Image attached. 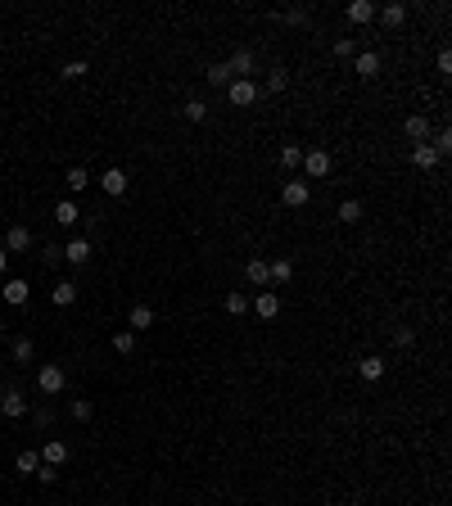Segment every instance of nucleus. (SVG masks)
Listing matches in <instances>:
<instances>
[{
    "label": "nucleus",
    "instance_id": "33",
    "mask_svg": "<svg viewBox=\"0 0 452 506\" xmlns=\"http://www.w3.org/2000/svg\"><path fill=\"white\" fill-rule=\"evenodd\" d=\"M290 87V73H285V68H271L267 73V91H285Z\"/></svg>",
    "mask_w": 452,
    "mask_h": 506
},
{
    "label": "nucleus",
    "instance_id": "1",
    "mask_svg": "<svg viewBox=\"0 0 452 506\" xmlns=\"http://www.w3.org/2000/svg\"><path fill=\"white\" fill-rule=\"evenodd\" d=\"M258 95H262V91H258V82H253V77H236V82L226 87V100H231L236 108H249Z\"/></svg>",
    "mask_w": 452,
    "mask_h": 506
},
{
    "label": "nucleus",
    "instance_id": "13",
    "mask_svg": "<svg viewBox=\"0 0 452 506\" xmlns=\"http://www.w3.org/2000/svg\"><path fill=\"white\" fill-rule=\"evenodd\" d=\"M50 303H54V308H73V303H77V285H73V280H59V285L50 290Z\"/></svg>",
    "mask_w": 452,
    "mask_h": 506
},
{
    "label": "nucleus",
    "instance_id": "38",
    "mask_svg": "<svg viewBox=\"0 0 452 506\" xmlns=\"http://www.w3.org/2000/svg\"><path fill=\"white\" fill-rule=\"evenodd\" d=\"M36 479H41V484H54V479H59V470H54V465H36Z\"/></svg>",
    "mask_w": 452,
    "mask_h": 506
},
{
    "label": "nucleus",
    "instance_id": "10",
    "mask_svg": "<svg viewBox=\"0 0 452 506\" xmlns=\"http://www.w3.org/2000/svg\"><path fill=\"white\" fill-rule=\"evenodd\" d=\"M411 163H416V168H425V172H430V168H439V154H434V145H430V140L411 145Z\"/></svg>",
    "mask_w": 452,
    "mask_h": 506
},
{
    "label": "nucleus",
    "instance_id": "18",
    "mask_svg": "<svg viewBox=\"0 0 452 506\" xmlns=\"http://www.w3.org/2000/svg\"><path fill=\"white\" fill-rule=\"evenodd\" d=\"M353 73H357V77H376V73H380V54H376V50L357 54V59H353Z\"/></svg>",
    "mask_w": 452,
    "mask_h": 506
},
{
    "label": "nucleus",
    "instance_id": "43",
    "mask_svg": "<svg viewBox=\"0 0 452 506\" xmlns=\"http://www.w3.org/2000/svg\"><path fill=\"white\" fill-rule=\"evenodd\" d=\"M0 334H5V321H0Z\"/></svg>",
    "mask_w": 452,
    "mask_h": 506
},
{
    "label": "nucleus",
    "instance_id": "8",
    "mask_svg": "<svg viewBox=\"0 0 452 506\" xmlns=\"http://www.w3.org/2000/svg\"><path fill=\"white\" fill-rule=\"evenodd\" d=\"M127 321H131V334H140V330H150V325H154V308H150V303H131V312H127Z\"/></svg>",
    "mask_w": 452,
    "mask_h": 506
},
{
    "label": "nucleus",
    "instance_id": "15",
    "mask_svg": "<svg viewBox=\"0 0 452 506\" xmlns=\"http://www.w3.org/2000/svg\"><path fill=\"white\" fill-rule=\"evenodd\" d=\"M403 131H407V136L420 145V140H430V118H425V113H411V118L403 122Z\"/></svg>",
    "mask_w": 452,
    "mask_h": 506
},
{
    "label": "nucleus",
    "instance_id": "24",
    "mask_svg": "<svg viewBox=\"0 0 452 506\" xmlns=\"http://www.w3.org/2000/svg\"><path fill=\"white\" fill-rule=\"evenodd\" d=\"M64 181H68V190H87V185H91V172H87V168H68V172H64Z\"/></svg>",
    "mask_w": 452,
    "mask_h": 506
},
{
    "label": "nucleus",
    "instance_id": "7",
    "mask_svg": "<svg viewBox=\"0 0 452 506\" xmlns=\"http://www.w3.org/2000/svg\"><path fill=\"white\" fill-rule=\"evenodd\" d=\"M64 262H73V267H87V262H91V240H82V235L68 240V244H64Z\"/></svg>",
    "mask_w": 452,
    "mask_h": 506
},
{
    "label": "nucleus",
    "instance_id": "21",
    "mask_svg": "<svg viewBox=\"0 0 452 506\" xmlns=\"http://www.w3.org/2000/svg\"><path fill=\"white\" fill-rule=\"evenodd\" d=\"M5 303H14V308H23V303H27V280H5Z\"/></svg>",
    "mask_w": 452,
    "mask_h": 506
},
{
    "label": "nucleus",
    "instance_id": "36",
    "mask_svg": "<svg viewBox=\"0 0 452 506\" xmlns=\"http://www.w3.org/2000/svg\"><path fill=\"white\" fill-rule=\"evenodd\" d=\"M280 23H285V27H303L308 14H303V10H285V14H280Z\"/></svg>",
    "mask_w": 452,
    "mask_h": 506
},
{
    "label": "nucleus",
    "instance_id": "12",
    "mask_svg": "<svg viewBox=\"0 0 452 506\" xmlns=\"http://www.w3.org/2000/svg\"><path fill=\"white\" fill-rule=\"evenodd\" d=\"M348 23H353V27H362V23H371L376 19V5H371V0H353V5H348Z\"/></svg>",
    "mask_w": 452,
    "mask_h": 506
},
{
    "label": "nucleus",
    "instance_id": "3",
    "mask_svg": "<svg viewBox=\"0 0 452 506\" xmlns=\"http://www.w3.org/2000/svg\"><path fill=\"white\" fill-rule=\"evenodd\" d=\"M0 244H5V253H27V249L36 244V235L27 227H10L5 231V240H0Z\"/></svg>",
    "mask_w": 452,
    "mask_h": 506
},
{
    "label": "nucleus",
    "instance_id": "31",
    "mask_svg": "<svg viewBox=\"0 0 452 506\" xmlns=\"http://www.w3.org/2000/svg\"><path fill=\"white\" fill-rule=\"evenodd\" d=\"M245 308H249V303H245V294H240V290L226 294V312H231V317H245Z\"/></svg>",
    "mask_w": 452,
    "mask_h": 506
},
{
    "label": "nucleus",
    "instance_id": "22",
    "mask_svg": "<svg viewBox=\"0 0 452 506\" xmlns=\"http://www.w3.org/2000/svg\"><path fill=\"white\" fill-rule=\"evenodd\" d=\"M267 271H271V280H276V285H290V280H294V262H290V258L267 262Z\"/></svg>",
    "mask_w": 452,
    "mask_h": 506
},
{
    "label": "nucleus",
    "instance_id": "37",
    "mask_svg": "<svg viewBox=\"0 0 452 506\" xmlns=\"http://www.w3.org/2000/svg\"><path fill=\"white\" fill-rule=\"evenodd\" d=\"M41 258L54 267V262H64V249H59V244H45V249H41Z\"/></svg>",
    "mask_w": 452,
    "mask_h": 506
},
{
    "label": "nucleus",
    "instance_id": "6",
    "mask_svg": "<svg viewBox=\"0 0 452 506\" xmlns=\"http://www.w3.org/2000/svg\"><path fill=\"white\" fill-rule=\"evenodd\" d=\"M0 411L10 420H23L27 416V398H23V389H5V398H0Z\"/></svg>",
    "mask_w": 452,
    "mask_h": 506
},
{
    "label": "nucleus",
    "instance_id": "16",
    "mask_svg": "<svg viewBox=\"0 0 452 506\" xmlns=\"http://www.w3.org/2000/svg\"><path fill=\"white\" fill-rule=\"evenodd\" d=\"M41 461H45V465H64V461H68V443H64V439H50V443L41 448Z\"/></svg>",
    "mask_w": 452,
    "mask_h": 506
},
{
    "label": "nucleus",
    "instance_id": "2",
    "mask_svg": "<svg viewBox=\"0 0 452 506\" xmlns=\"http://www.w3.org/2000/svg\"><path fill=\"white\" fill-rule=\"evenodd\" d=\"M64 384H68V376H64V367H41L36 371V389H41V393H64Z\"/></svg>",
    "mask_w": 452,
    "mask_h": 506
},
{
    "label": "nucleus",
    "instance_id": "42",
    "mask_svg": "<svg viewBox=\"0 0 452 506\" xmlns=\"http://www.w3.org/2000/svg\"><path fill=\"white\" fill-rule=\"evenodd\" d=\"M5 267H10V253H5V244H0V280H5Z\"/></svg>",
    "mask_w": 452,
    "mask_h": 506
},
{
    "label": "nucleus",
    "instance_id": "19",
    "mask_svg": "<svg viewBox=\"0 0 452 506\" xmlns=\"http://www.w3.org/2000/svg\"><path fill=\"white\" fill-rule=\"evenodd\" d=\"M226 68H231V77H249V73H253V54H249V50H236L231 59H226Z\"/></svg>",
    "mask_w": 452,
    "mask_h": 506
},
{
    "label": "nucleus",
    "instance_id": "30",
    "mask_svg": "<svg viewBox=\"0 0 452 506\" xmlns=\"http://www.w3.org/2000/svg\"><path fill=\"white\" fill-rule=\"evenodd\" d=\"M185 118H190V122H204L208 118V104H204V100H185Z\"/></svg>",
    "mask_w": 452,
    "mask_h": 506
},
{
    "label": "nucleus",
    "instance_id": "4",
    "mask_svg": "<svg viewBox=\"0 0 452 506\" xmlns=\"http://www.w3.org/2000/svg\"><path fill=\"white\" fill-rule=\"evenodd\" d=\"M308 199H313L308 181H285V185H280V204H285V208H303Z\"/></svg>",
    "mask_w": 452,
    "mask_h": 506
},
{
    "label": "nucleus",
    "instance_id": "35",
    "mask_svg": "<svg viewBox=\"0 0 452 506\" xmlns=\"http://www.w3.org/2000/svg\"><path fill=\"white\" fill-rule=\"evenodd\" d=\"M87 59H73V64H64V82H77V77H87Z\"/></svg>",
    "mask_w": 452,
    "mask_h": 506
},
{
    "label": "nucleus",
    "instance_id": "9",
    "mask_svg": "<svg viewBox=\"0 0 452 506\" xmlns=\"http://www.w3.org/2000/svg\"><path fill=\"white\" fill-rule=\"evenodd\" d=\"M100 190L113 194V199H118V194H127V172H122V168H109V172L100 176Z\"/></svg>",
    "mask_w": 452,
    "mask_h": 506
},
{
    "label": "nucleus",
    "instance_id": "32",
    "mask_svg": "<svg viewBox=\"0 0 452 506\" xmlns=\"http://www.w3.org/2000/svg\"><path fill=\"white\" fill-rule=\"evenodd\" d=\"M68 411H73V420H91V416H95L91 398H73V407H68Z\"/></svg>",
    "mask_w": 452,
    "mask_h": 506
},
{
    "label": "nucleus",
    "instance_id": "11",
    "mask_svg": "<svg viewBox=\"0 0 452 506\" xmlns=\"http://www.w3.org/2000/svg\"><path fill=\"white\" fill-rule=\"evenodd\" d=\"M357 376H362L366 384H376V380L385 376V357H376V353H371V357H362V362H357Z\"/></svg>",
    "mask_w": 452,
    "mask_h": 506
},
{
    "label": "nucleus",
    "instance_id": "40",
    "mask_svg": "<svg viewBox=\"0 0 452 506\" xmlns=\"http://www.w3.org/2000/svg\"><path fill=\"white\" fill-rule=\"evenodd\" d=\"M411 339H416L411 330H398V334H394V344H398V348H411Z\"/></svg>",
    "mask_w": 452,
    "mask_h": 506
},
{
    "label": "nucleus",
    "instance_id": "28",
    "mask_svg": "<svg viewBox=\"0 0 452 506\" xmlns=\"http://www.w3.org/2000/svg\"><path fill=\"white\" fill-rule=\"evenodd\" d=\"M208 82H213V87H231L236 77H231V68H226V64H213V68H208Z\"/></svg>",
    "mask_w": 452,
    "mask_h": 506
},
{
    "label": "nucleus",
    "instance_id": "5",
    "mask_svg": "<svg viewBox=\"0 0 452 506\" xmlns=\"http://www.w3.org/2000/svg\"><path fill=\"white\" fill-rule=\"evenodd\" d=\"M303 172L317 176V181L330 176V154H326V150H308V154H303Z\"/></svg>",
    "mask_w": 452,
    "mask_h": 506
},
{
    "label": "nucleus",
    "instance_id": "17",
    "mask_svg": "<svg viewBox=\"0 0 452 506\" xmlns=\"http://www.w3.org/2000/svg\"><path fill=\"white\" fill-rule=\"evenodd\" d=\"M253 312H258L262 321H271V317L280 312V299H276V294H271V290H262L258 299H253Z\"/></svg>",
    "mask_w": 452,
    "mask_h": 506
},
{
    "label": "nucleus",
    "instance_id": "23",
    "mask_svg": "<svg viewBox=\"0 0 452 506\" xmlns=\"http://www.w3.org/2000/svg\"><path fill=\"white\" fill-rule=\"evenodd\" d=\"M77 217H82V213H77L73 199H59V208H54V222H59V227H73Z\"/></svg>",
    "mask_w": 452,
    "mask_h": 506
},
{
    "label": "nucleus",
    "instance_id": "20",
    "mask_svg": "<svg viewBox=\"0 0 452 506\" xmlns=\"http://www.w3.org/2000/svg\"><path fill=\"white\" fill-rule=\"evenodd\" d=\"M245 276H249V285H271V271H267V262H262V258H249L245 262Z\"/></svg>",
    "mask_w": 452,
    "mask_h": 506
},
{
    "label": "nucleus",
    "instance_id": "27",
    "mask_svg": "<svg viewBox=\"0 0 452 506\" xmlns=\"http://www.w3.org/2000/svg\"><path fill=\"white\" fill-rule=\"evenodd\" d=\"M113 353H122V357L136 353V334H131V330H118V334H113Z\"/></svg>",
    "mask_w": 452,
    "mask_h": 506
},
{
    "label": "nucleus",
    "instance_id": "25",
    "mask_svg": "<svg viewBox=\"0 0 452 506\" xmlns=\"http://www.w3.org/2000/svg\"><path fill=\"white\" fill-rule=\"evenodd\" d=\"M280 168H290V172L303 168V150H299V145H280Z\"/></svg>",
    "mask_w": 452,
    "mask_h": 506
},
{
    "label": "nucleus",
    "instance_id": "26",
    "mask_svg": "<svg viewBox=\"0 0 452 506\" xmlns=\"http://www.w3.org/2000/svg\"><path fill=\"white\" fill-rule=\"evenodd\" d=\"M14 465H19L23 474H36V465H41V452H32V448H23V452H19V461H14Z\"/></svg>",
    "mask_w": 452,
    "mask_h": 506
},
{
    "label": "nucleus",
    "instance_id": "39",
    "mask_svg": "<svg viewBox=\"0 0 452 506\" xmlns=\"http://www.w3.org/2000/svg\"><path fill=\"white\" fill-rule=\"evenodd\" d=\"M335 54H339V59H348V54H353V36H339V41H335Z\"/></svg>",
    "mask_w": 452,
    "mask_h": 506
},
{
    "label": "nucleus",
    "instance_id": "34",
    "mask_svg": "<svg viewBox=\"0 0 452 506\" xmlns=\"http://www.w3.org/2000/svg\"><path fill=\"white\" fill-rule=\"evenodd\" d=\"M14 357H19V362H32L36 344H32V339H14Z\"/></svg>",
    "mask_w": 452,
    "mask_h": 506
},
{
    "label": "nucleus",
    "instance_id": "29",
    "mask_svg": "<svg viewBox=\"0 0 452 506\" xmlns=\"http://www.w3.org/2000/svg\"><path fill=\"white\" fill-rule=\"evenodd\" d=\"M357 217H362V204H357V199H344V204H339V222H348V227H353Z\"/></svg>",
    "mask_w": 452,
    "mask_h": 506
},
{
    "label": "nucleus",
    "instance_id": "41",
    "mask_svg": "<svg viewBox=\"0 0 452 506\" xmlns=\"http://www.w3.org/2000/svg\"><path fill=\"white\" fill-rule=\"evenodd\" d=\"M434 64H439V73H452V54L439 50V59H434Z\"/></svg>",
    "mask_w": 452,
    "mask_h": 506
},
{
    "label": "nucleus",
    "instance_id": "14",
    "mask_svg": "<svg viewBox=\"0 0 452 506\" xmlns=\"http://www.w3.org/2000/svg\"><path fill=\"white\" fill-rule=\"evenodd\" d=\"M376 19L385 23V27H403V23H407V5H380Z\"/></svg>",
    "mask_w": 452,
    "mask_h": 506
}]
</instances>
